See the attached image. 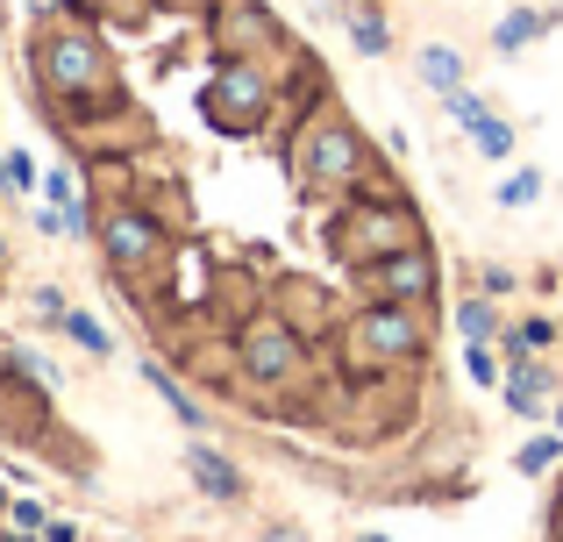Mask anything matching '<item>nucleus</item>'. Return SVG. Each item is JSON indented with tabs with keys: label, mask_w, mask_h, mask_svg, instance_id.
Returning <instances> with one entry per match:
<instances>
[{
	"label": "nucleus",
	"mask_w": 563,
	"mask_h": 542,
	"mask_svg": "<svg viewBox=\"0 0 563 542\" xmlns=\"http://www.w3.org/2000/svg\"><path fill=\"white\" fill-rule=\"evenodd\" d=\"M207 114H214L221 129H250L257 114H272V79H264L250 57H229V65L214 71V86H207Z\"/></svg>",
	"instance_id": "nucleus-7"
},
{
	"label": "nucleus",
	"mask_w": 563,
	"mask_h": 542,
	"mask_svg": "<svg viewBox=\"0 0 563 542\" xmlns=\"http://www.w3.org/2000/svg\"><path fill=\"white\" fill-rule=\"evenodd\" d=\"M186 472H192V486H200L207 500H243V472H235V457H221V450L192 443L186 450Z\"/></svg>",
	"instance_id": "nucleus-10"
},
{
	"label": "nucleus",
	"mask_w": 563,
	"mask_h": 542,
	"mask_svg": "<svg viewBox=\"0 0 563 542\" xmlns=\"http://www.w3.org/2000/svg\"><path fill=\"white\" fill-rule=\"evenodd\" d=\"M36 314H43V321H65V292L43 286V292H36Z\"/></svg>",
	"instance_id": "nucleus-23"
},
{
	"label": "nucleus",
	"mask_w": 563,
	"mask_h": 542,
	"mask_svg": "<svg viewBox=\"0 0 563 542\" xmlns=\"http://www.w3.org/2000/svg\"><path fill=\"white\" fill-rule=\"evenodd\" d=\"M357 542H385V535H357Z\"/></svg>",
	"instance_id": "nucleus-31"
},
{
	"label": "nucleus",
	"mask_w": 563,
	"mask_h": 542,
	"mask_svg": "<svg viewBox=\"0 0 563 542\" xmlns=\"http://www.w3.org/2000/svg\"><path fill=\"white\" fill-rule=\"evenodd\" d=\"M499 208H507V214H528V208H536V200H542V172L536 165H521V172H507V179H499Z\"/></svg>",
	"instance_id": "nucleus-17"
},
{
	"label": "nucleus",
	"mask_w": 563,
	"mask_h": 542,
	"mask_svg": "<svg viewBox=\"0 0 563 542\" xmlns=\"http://www.w3.org/2000/svg\"><path fill=\"white\" fill-rule=\"evenodd\" d=\"M300 179L329 186V193H343V186L364 179V136L350 129V114H335V108L307 114V129H300Z\"/></svg>",
	"instance_id": "nucleus-1"
},
{
	"label": "nucleus",
	"mask_w": 563,
	"mask_h": 542,
	"mask_svg": "<svg viewBox=\"0 0 563 542\" xmlns=\"http://www.w3.org/2000/svg\"><path fill=\"white\" fill-rule=\"evenodd\" d=\"M8 172H14V193H29V186H36V165H29V157H22V151H14V157H8Z\"/></svg>",
	"instance_id": "nucleus-25"
},
{
	"label": "nucleus",
	"mask_w": 563,
	"mask_h": 542,
	"mask_svg": "<svg viewBox=\"0 0 563 542\" xmlns=\"http://www.w3.org/2000/svg\"><path fill=\"white\" fill-rule=\"evenodd\" d=\"M57 329H65V335H71L79 350H93V357H108V350H114V335L100 329L93 314H79V307H65V321H57Z\"/></svg>",
	"instance_id": "nucleus-18"
},
{
	"label": "nucleus",
	"mask_w": 563,
	"mask_h": 542,
	"mask_svg": "<svg viewBox=\"0 0 563 542\" xmlns=\"http://www.w3.org/2000/svg\"><path fill=\"white\" fill-rule=\"evenodd\" d=\"M550 529H556V535H550V542H563V507H556V521H550Z\"/></svg>",
	"instance_id": "nucleus-29"
},
{
	"label": "nucleus",
	"mask_w": 563,
	"mask_h": 542,
	"mask_svg": "<svg viewBox=\"0 0 563 542\" xmlns=\"http://www.w3.org/2000/svg\"><path fill=\"white\" fill-rule=\"evenodd\" d=\"M36 71L51 93H108V51L86 29H51L36 51Z\"/></svg>",
	"instance_id": "nucleus-5"
},
{
	"label": "nucleus",
	"mask_w": 563,
	"mask_h": 542,
	"mask_svg": "<svg viewBox=\"0 0 563 542\" xmlns=\"http://www.w3.org/2000/svg\"><path fill=\"white\" fill-rule=\"evenodd\" d=\"M442 108H450V122H464V129H471V122L485 114V100L471 93V86H456V93H442Z\"/></svg>",
	"instance_id": "nucleus-21"
},
{
	"label": "nucleus",
	"mask_w": 563,
	"mask_h": 542,
	"mask_svg": "<svg viewBox=\"0 0 563 542\" xmlns=\"http://www.w3.org/2000/svg\"><path fill=\"white\" fill-rule=\"evenodd\" d=\"M278 300H286L278 314H286L300 335H314L321 321H329V292H321V286H307V278H286V286H278Z\"/></svg>",
	"instance_id": "nucleus-11"
},
{
	"label": "nucleus",
	"mask_w": 563,
	"mask_h": 542,
	"mask_svg": "<svg viewBox=\"0 0 563 542\" xmlns=\"http://www.w3.org/2000/svg\"><path fill=\"white\" fill-rule=\"evenodd\" d=\"M478 286H485V300H493V292H507V286H514V272H507V265H485V272H478Z\"/></svg>",
	"instance_id": "nucleus-24"
},
{
	"label": "nucleus",
	"mask_w": 563,
	"mask_h": 542,
	"mask_svg": "<svg viewBox=\"0 0 563 542\" xmlns=\"http://www.w3.org/2000/svg\"><path fill=\"white\" fill-rule=\"evenodd\" d=\"M350 43H357V57H385V51H393V22H385L372 0H350Z\"/></svg>",
	"instance_id": "nucleus-13"
},
{
	"label": "nucleus",
	"mask_w": 563,
	"mask_h": 542,
	"mask_svg": "<svg viewBox=\"0 0 563 542\" xmlns=\"http://www.w3.org/2000/svg\"><path fill=\"white\" fill-rule=\"evenodd\" d=\"M542 29H550V14H542V8H507L493 22V43H499V51H528Z\"/></svg>",
	"instance_id": "nucleus-14"
},
{
	"label": "nucleus",
	"mask_w": 563,
	"mask_h": 542,
	"mask_svg": "<svg viewBox=\"0 0 563 542\" xmlns=\"http://www.w3.org/2000/svg\"><path fill=\"white\" fill-rule=\"evenodd\" d=\"M0 265H8V243H0Z\"/></svg>",
	"instance_id": "nucleus-32"
},
{
	"label": "nucleus",
	"mask_w": 563,
	"mask_h": 542,
	"mask_svg": "<svg viewBox=\"0 0 563 542\" xmlns=\"http://www.w3.org/2000/svg\"><path fill=\"white\" fill-rule=\"evenodd\" d=\"M143 386H151V392H157V400H165V407H172V414H179V421H186V429H200V400H192V392H186V386H179V378H172V372H165V364H143Z\"/></svg>",
	"instance_id": "nucleus-15"
},
{
	"label": "nucleus",
	"mask_w": 563,
	"mask_h": 542,
	"mask_svg": "<svg viewBox=\"0 0 563 542\" xmlns=\"http://www.w3.org/2000/svg\"><path fill=\"white\" fill-rule=\"evenodd\" d=\"M550 421H556V429H563V400H550Z\"/></svg>",
	"instance_id": "nucleus-28"
},
{
	"label": "nucleus",
	"mask_w": 563,
	"mask_h": 542,
	"mask_svg": "<svg viewBox=\"0 0 563 542\" xmlns=\"http://www.w3.org/2000/svg\"><path fill=\"white\" fill-rule=\"evenodd\" d=\"M364 286H372V300H407V307H421L428 292L442 286V265H435V251L428 243H399V251H385L364 265Z\"/></svg>",
	"instance_id": "nucleus-6"
},
{
	"label": "nucleus",
	"mask_w": 563,
	"mask_h": 542,
	"mask_svg": "<svg viewBox=\"0 0 563 542\" xmlns=\"http://www.w3.org/2000/svg\"><path fill=\"white\" fill-rule=\"evenodd\" d=\"M14 542H29V535H14Z\"/></svg>",
	"instance_id": "nucleus-34"
},
{
	"label": "nucleus",
	"mask_w": 563,
	"mask_h": 542,
	"mask_svg": "<svg viewBox=\"0 0 563 542\" xmlns=\"http://www.w3.org/2000/svg\"><path fill=\"white\" fill-rule=\"evenodd\" d=\"M556 457H563V429H556V435H536V443H521V472H550Z\"/></svg>",
	"instance_id": "nucleus-20"
},
{
	"label": "nucleus",
	"mask_w": 563,
	"mask_h": 542,
	"mask_svg": "<svg viewBox=\"0 0 563 542\" xmlns=\"http://www.w3.org/2000/svg\"><path fill=\"white\" fill-rule=\"evenodd\" d=\"M8 529H22V535L43 529V507H36V500H14V507H8Z\"/></svg>",
	"instance_id": "nucleus-22"
},
{
	"label": "nucleus",
	"mask_w": 563,
	"mask_h": 542,
	"mask_svg": "<svg viewBox=\"0 0 563 542\" xmlns=\"http://www.w3.org/2000/svg\"><path fill=\"white\" fill-rule=\"evenodd\" d=\"M464 372H471V386H499V378H507V364L493 357V343H471L464 350Z\"/></svg>",
	"instance_id": "nucleus-19"
},
{
	"label": "nucleus",
	"mask_w": 563,
	"mask_h": 542,
	"mask_svg": "<svg viewBox=\"0 0 563 542\" xmlns=\"http://www.w3.org/2000/svg\"><path fill=\"white\" fill-rule=\"evenodd\" d=\"M471 151H478L485 165H507V157L521 151V136H514V122H507V114H493V108H485L478 122H471Z\"/></svg>",
	"instance_id": "nucleus-12"
},
{
	"label": "nucleus",
	"mask_w": 563,
	"mask_h": 542,
	"mask_svg": "<svg viewBox=\"0 0 563 542\" xmlns=\"http://www.w3.org/2000/svg\"><path fill=\"white\" fill-rule=\"evenodd\" d=\"M350 350H357V364H413L428 350V329L407 300H372L350 321Z\"/></svg>",
	"instance_id": "nucleus-4"
},
{
	"label": "nucleus",
	"mask_w": 563,
	"mask_h": 542,
	"mask_svg": "<svg viewBox=\"0 0 563 542\" xmlns=\"http://www.w3.org/2000/svg\"><path fill=\"white\" fill-rule=\"evenodd\" d=\"M456 335H464V343H493L499 335V307L485 300V292H471V300L456 307Z\"/></svg>",
	"instance_id": "nucleus-16"
},
{
	"label": "nucleus",
	"mask_w": 563,
	"mask_h": 542,
	"mask_svg": "<svg viewBox=\"0 0 563 542\" xmlns=\"http://www.w3.org/2000/svg\"><path fill=\"white\" fill-rule=\"evenodd\" d=\"M335 243H343L350 265H372V257L399 251V243H421V222H413L393 193H357V208L335 222Z\"/></svg>",
	"instance_id": "nucleus-3"
},
{
	"label": "nucleus",
	"mask_w": 563,
	"mask_h": 542,
	"mask_svg": "<svg viewBox=\"0 0 563 542\" xmlns=\"http://www.w3.org/2000/svg\"><path fill=\"white\" fill-rule=\"evenodd\" d=\"M413 79L442 100V93H456V86L471 79V57L456 51V43H421V51H413Z\"/></svg>",
	"instance_id": "nucleus-9"
},
{
	"label": "nucleus",
	"mask_w": 563,
	"mask_h": 542,
	"mask_svg": "<svg viewBox=\"0 0 563 542\" xmlns=\"http://www.w3.org/2000/svg\"><path fill=\"white\" fill-rule=\"evenodd\" d=\"M235 364H243V378H257V386H292V378L307 372V335L292 329L286 314H250L243 335H235Z\"/></svg>",
	"instance_id": "nucleus-2"
},
{
	"label": "nucleus",
	"mask_w": 563,
	"mask_h": 542,
	"mask_svg": "<svg viewBox=\"0 0 563 542\" xmlns=\"http://www.w3.org/2000/svg\"><path fill=\"white\" fill-rule=\"evenodd\" d=\"M257 542H292V535H257Z\"/></svg>",
	"instance_id": "nucleus-30"
},
{
	"label": "nucleus",
	"mask_w": 563,
	"mask_h": 542,
	"mask_svg": "<svg viewBox=\"0 0 563 542\" xmlns=\"http://www.w3.org/2000/svg\"><path fill=\"white\" fill-rule=\"evenodd\" d=\"M0 507H8V493H0Z\"/></svg>",
	"instance_id": "nucleus-33"
},
{
	"label": "nucleus",
	"mask_w": 563,
	"mask_h": 542,
	"mask_svg": "<svg viewBox=\"0 0 563 542\" xmlns=\"http://www.w3.org/2000/svg\"><path fill=\"white\" fill-rule=\"evenodd\" d=\"M0 193H14V172H8V157H0Z\"/></svg>",
	"instance_id": "nucleus-27"
},
{
	"label": "nucleus",
	"mask_w": 563,
	"mask_h": 542,
	"mask_svg": "<svg viewBox=\"0 0 563 542\" xmlns=\"http://www.w3.org/2000/svg\"><path fill=\"white\" fill-rule=\"evenodd\" d=\"M43 542H79V529L71 521H43Z\"/></svg>",
	"instance_id": "nucleus-26"
},
{
	"label": "nucleus",
	"mask_w": 563,
	"mask_h": 542,
	"mask_svg": "<svg viewBox=\"0 0 563 542\" xmlns=\"http://www.w3.org/2000/svg\"><path fill=\"white\" fill-rule=\"evenodd\" d=\"M100 251H108L114 272H136V265H151V257H165V229L143 208H114L108 222H100Z\"/></svg>",
	"instance_id": "nucleus-8"
}]
</instances>
